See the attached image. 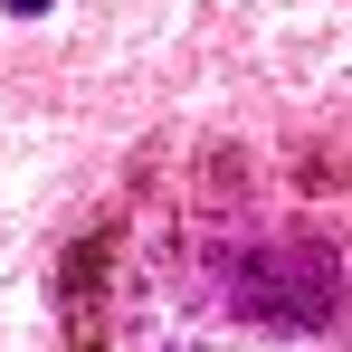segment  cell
I'll use <instances>...</instances> for the list:
<instances>
[{
  "mask_svg": "<svg viewBox=\"0 0 352 352\" xmlns=\"http://www.w3.org/2000/svg\"><path fill=\"white\" fill-rule=\"evenodd\" d=\"M10 10H48V0H10Z\"/></svg>",
  "mask_w": 352,
  "mask_h": 352,
  "instance_id": "7a4b0ae2",
  "label": "cell"
},
{
  "mask_svg": "<svg viewBox=\"0 0 352 352\" xmlns=\"http://www.w3.org/2000/svg\"><path fill=\"white\" fill-rule=\"evenodd\" d=\"M115 352H314L343 333V248L267 210L229 162L190 172L133 219V248L105 257Z\"/></svg>",
  "mask_w": 352,
  "mask_h": 352,
  "instance_id": "6da1fadb",
  "label": "cell"
}]
</instances>
